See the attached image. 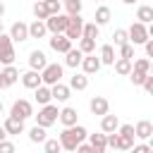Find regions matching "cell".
I'll use <instances>...</instances> for the list:
<instances>
[{"label": "cell", "mask_w": 153, "mask_h": 153, "mask_svg": "<svg viewBox=\"0 0 153 153\" xmlns=\"http://www.w3.org/2000/svg\"><path fill=\"white\" fill-rule=\"evenodd\" d=\"M57 120H60V124H62V127H72V124H76V120H79V112H76L74 108L65 105L62 110H57Z\"/></svg>", "instance_id": "15"}, {"label": "cell", "mask_w": 153, "mask_h": 153, "mask_svg": "<svg viewBox=\"0 0 153 153\" xmlns=\"http://www.w3.org/2000/svg\"><path fill=\"white\" fill-rule=\"evenodd\" d=\"M74 151H79V153H93V146H91V143H84V141H79Z\"/></svg>", "instance_id": "45"}, {"label": "cell", "mask_w": 153, "mask_h": 153, "mask_svg": "<svg viewBox=\"0 0 153 153\" xmlns=\"http://www.w3.org/2000/svg\"><path fill=\"white\" fill-rule=\"evenodd\" d=\"M48 136H45V127H41V124H33L31 129H29V141L31 143H43Z\"/></svg>", "instance_id": "28"}, {"label": "cell", "mask_w": 153, "mask_h": 153, "mask_svg": "<svg viewBox=\"0 0 153 153\" xmlns=\"http://www.w3.org/2000/svg\"><path fill=\"white\" fill-rule=\"evenodd\" d=\"M86 139H88V143L93 146V153H103V151L108 148V143H105V131H100V134H86Z\"/></svg>", "instance_id": "22"}, {"label": "cell", "mask_w": 153, "mask_h": 153, "mask_svg": "<svg viewBox=\"0 0 153 153\" xmlns=\"http://www.w3.org/2000/svg\"><path fill=\"white\" fill-rule=\"evenodd\" d=\"M117 127H120V117L117 115H110V112H105V115H100V131H117Z\"/></svg>", "instance_id": "19"}, {"label": "cell", "mask_w": 153, "mask_h": 153, "mask_svg": "<svg viewBox=\"0 0 153 153\" xmlns=\"http://www.w3.org/2000/svg\"><path fill=\"white\" fill-rule=\"evenodd\" d=\"M100 33V26L96 22H84V29H81V36H88V38H98Z\"/></svg>", "instance_id": "31"}, {"label": "cell", "mask_w": 153, "mask_h": 153, "mask_svg": "<svg viewBox=\"0 0 153 153\" xmlns=\"http://www.w3.org/2000/svg\"><path fill=\"white\" fill-rule=\"evenodd\" d=\"M12 151H14V143L7 141V139H2L0 141V153H12Z\"/></svg>", "instance_id": "44"}, {"label": "cell", "mask_w": 153, "mask_h": 153, "mask_svg": "<svg viewBox=\"0 0 153 153\" xmlns=\"http://www.w3.org/2000/svg\"><path fill=\"white\" fill-rule=\"evenodd\" d=\"M50 96H53V100H57V103H65V100H69V96H72V88H69L67 84L57 81V84H53V86H50Z\"/></svg>", "instance_id": "13"}, {"label": "cell", "mask_w": 153, "mask_h": 153, "mask_svg": "<svg viewBox=\"0 0 153 153\" xmlns=\"http://www.w3.org/2000/svg\"><path fill=\"white\" fill-rule=\"evenodd\" d=\"M110 17H112V12H110V7H108V5H100V7H96V14H93V22H96L98 26H105V24L110 22Z\"/></svg>", "instance_id": "24"}, {"label": "cell", "mask_w": 153, "mask_h": 153, "mask_svg": "<svg viewBox=\"0 0 153 153\" xmlns=\"http://www.w3.org/2000/svg\"><path fill=\"white\" fill-rule=\"evenodd\" d=\"M10 115H12V117H19V120H29V117H33V105H31V100H26V98H17V100L12 103V108H10Z\"/></svg>", "instance_id": "6"}, {"label": "cell", "mask_w": 153, "mask_h": 153, "mask_svg": "<svg viewBox=\"0 0 153 153\" xmlns=\"http://www.w3.org/2000/svg\"><path fill=\"white\" fill-rule=\"evenodd\" d=\"M62 74H65L62 65H57V62H48V65L41 69V81H43L45 86H53V84L62 81Z\"/></svg>", "instance_id": "2"}, {"label": "cell", "mask_w": 153, "mask_h": 153, "mask_svg": "<svg viewBox=\"0 0 153 153\" xmlns=\"http://www.w3.org/2000/svg\"><path fill=\"white\" fill-rule=\"evenodd\" d=\"M19 81V69L14 65H5V69H0V88H10Z\"/></svg>", "instance_id": "8"}, {"label": "cell", "mask_w": 153, "mask_h": 153, "mask_svg": "<svg viewBox=\"0 0 153 153\" xmlns=\"http://www.w3.org/2000/svg\"><path fill=\"white\" fill-rule=\"evenodd\" d=\"M151 148H153L151 143H134V146H131L134 153H151Z\"/></svg>", "instance_id": "42"}, {"label": "cell", "mask_w": 153, "mask_h": 153, "mask_svg": "<svg viewBox=\"0 0 153 153\" xmlns=\"http://www.w3.org/2000/svg\"><path fill=\"white\" fill-rule=\"evenodd\" d=\"M2 14H5V5H2V0H0V19H2Z\"/></svg>", "instance_id": "48"}, {"label": "cell", "mask_w": 153, "mask_h": 153, "mask_svg": "<svg viewBox=\"0 0 153 153\" xmlns=\"http://www.w3.org/2000/svg\"><path fill=\"white\" fill-rule=\"evenodd\" d=\"M88 110L93 112V115H105V112H110V103H108V98L105 96H93L91 98V103H88Z\"/></svg>", "instance_id": "14"}, {"label": "cell", "mask_w": 153, "mask_h": 153, "mask_svg": "<svg viewBox=\"0 0 153 153\" xmlns=\"http://www.w3.org/2000/svg\"><path fill=\"white\" fill-rule=\"evenodd\" d=\"M93 2H96V0H93Z\"/></svg>", "instance_id": "53"}, {"label": "cell", "mask_w": 153, "mask_h": 153, "mask_svg": "<svg viewBox=\"0 0 153 153\" xmlns=\"http://www.w3.org/2000/svg\"><path fill=\"white\" fill-rule=\"evenodd\" d=\"M48 29H45V22L43 19H36L29 24V38H45Z\"/></svg>", "instance_id": "23"}, {"label": "cell", "mask_w": 153, "mask_h": 153, "mask_svg": "<svg viewBox=\"0 0 153 153\" xmlns=\"http://www.w3.org/2000/svg\"><path fill=\"white\" fill-rule=\"evenodd\" d=\"M136 22L151 24V22H153V7H151V5H139V10H136Z\"/></svg>", "instance_id": "29"}, {"label": "cell", "mask_w": 153, "mask_h": 153, "mask_svg": "<svg viewBox=\"0 0 153 153\" xmlns=\"http://www.w3.org/2000/svg\"><path fill=\"white\" fill-rule=\"evenodd\" d=\"M120 57L134 60V45H131V43H124V45H120Z\"/></svg>", "instance_id": "40"}, {"label": "cell", "mask_w": 153, "mask_h": 153, "mask_svg": "<svg viewBox=\"0 0 153 153\" xmlns=\"http://www.w3.org/2000/svg\"><path fill=\"white\" fill-rule=\"evenodd\" d=\"M76 48H79V50H81L84 55H86V53H93V50H96V38L81 36V38H79V45H76Z\"/></svg>", "instance_id": "32"}, {"label": "cell", "mask_w": 153, "mask_h": 153, "mask_svg": "<svg viewBox=\"0 0 153 153\" xmlns=\"http://www.w3.org/2000/svg\"><path fill=\"white\" fill-rule=\"evenodd\" d=\"M0 31H2V19H0Z\"/></svg>", "instance_id": "51"}, {"label": "cell", "mask_w": 153, "mask_h": 153, "mask_svg": "<svg viewBox=\"0 0 153 153\" xmlns=\"http://www.w3.org/2000/svg\"><path fill=\"white\" fill-rule=\"evenodd\" d=\"M36 117V124H41V127H53L55 122H57V105H53V103H45V105H41V110H38V115H33Z\"/></svg>", "instance_id": "3"}, {"label": "cell", "mask_w": 153, "mask_h": 153, "mask_svg": "<svg viewBox=\"0 0 153 153\" xmlns=\"http://www.w3.org/2000/svg\"><path fill=\"white\" fill-rule=\"evenodd\" d=\"M112 67H115V72H117L120 76H127V74L131 72V60H127V57H115Z\"/></svg>", "instance_id": "27"}, {"label": "cell", "mask_w": 153, "mask_h": 153, "mask_svg": "<svg viewBox=\"0 0 153 153\" xmlns=\"http://www.w3.org/2000/svg\"><path fill=\"white\" fill-rule=\"evenodd\" d=\"M62 7H65L67 14H81L84 2H81V0H67V2H62Z\"/></svg>", "instance_id": "34"}, {"label": "cell", "mask_w": 153, "mask_h": 153, "mask_svg": "<svg viewBox=\"0 0 153 153\" xmlns=\"http://www.w3.org/2000/svg\"><path fill=\"white\" fill-rule=\"evenodd\" d=\"M127 76L131 79V84H134V86H141V84H143V79H146V74H141V72H136V69H131Z\"/></svg>", "instance_id": "41"}, {"label": "cell", "mask_w": 153, "mask_h": 153, "mask_svg": "<svg viewBox=\"0 0 153 153\" xmlns=\"http://www.w3.org/2000/svg\"><path fill=\"white\" fill-rule=\"evenodd\" d=\"M2 127H5L7 136H17V134H24V120H19V117H12V115H7V120L2 122Z\"/></svg>", "instance_id": "16"}, {"label": "cell", "mask_w": 153, "mask_h": 153, "mask_svg": "<svg viewBox=\"0 0 153 153\" xmlns=\"http://www.w3.org/2000/svg\"><path fill=\"white\" fill-rule=\"evenodd\" d=\"M43 151H45V153H60V151H62L60 139H45V141H43Z\"/></svg>", "instance_id": "35"}, {"label": "cell", "mask_w": 153, "mask_h": 153, "mask_svg": "<svg viewBox=\"0 0 153 153\" xmlns=\"http://www.w3.org/2000/svg\"><path fill=\"white\" fill-rule=\"evenodd\" d=\"M19 79H22V86H24V88H36L38 84H43V81H41V72H38V69H31V67H29L24 74H19Z\"/></svg>", "instance_id": "12"}, {"label": "cell", "mask_w": 153, "mask_h": 153, "mask_svg": "<svg viewBox=\"0 0 153 153\" xmlns=\"http://www.w3.org/2000/svg\"><path fill=\"white\" fill-rule=\"evenodd\" d=\"M134 136L136 139H151L153 136V122H148V120H139L136 124H134Z\"/></svg>", "instance_id": "17"}, {"label": "cell", "mask_w": 153, "mask_h": 153, "mask_svg": "<svg viewBox=\"0 0 153 153\" xmlns=\"http://www.w3.org/2000/svg\"><path fill=\"white\" fill-rule=\"evenodd\" d=\"M10 38H12V43H22V41H29V24H24V22H14L12 26H10Z\"/></svg>", "instance_id": "11"}, {"label": "cell", "mask_w": 153, "mask_h": 153, "mask_svg": "<svg viewBox=\"0 0 153 153\" xmlns=\"http://www.w3.org/2000/svg\"><path fill=\"white\" fill-rule=\"evenodd\" d=\"M141 86H143V91H146V93H153V76H151V72L146 74V79H143V84H141Z\"/></svg>", "instance_id": "43"}, {"label": "cell", "mask_w": 153, "mask_h": 153, "mask_svg": "<svg viewBox=\"0 0 153 153\" xmlns=\"http://www.w3.org/2000/svg\"><path fill=\"white\" fill-rule=\"evenodd\" d=\"M72 43H74V41H69L65 33H53V36L48 38V45H50V50H55V53H62V55H65V53L72 48Z\"/></svg>", "instance_id": "9"}, {"label": "cell", "mask_w": 153, "mask_h": 153, "mask_svg": "<svg viewBox=\"0 0 153 153\" xmlns=\"http://www.w3.org/2000/svg\"><path fill=\"white\" fill-rule=\"evenodd\" d=\"M33 98H36V103H38V105H45V103H50V100H53V96H50V86H45V84H38V86L33 88Z\"/></svg>", "instance_id": "21"}, {"label": "cell", "mask_w": 153, "mask_h": 153, "mask_svg": "<svg viewBox=\"0 0 153 153\" xmlns=\"http://www.w3.org/2000/svg\"><path fill=\"white\" fill-rule=\"evenodd\" d=\"M2 139H7V131H5V127L0 124V141H2Z\"/></svg>", "instance_id": "47"}, {"label": "cell", "mask_w": 153, "mask_h": 153, "mask_svg": "<svg viewBox=\"0 0 153 153\" xmlns=\"http://www.w3.org/2000/svg\"><path fill=\"white\" fill-rule=\"evenodd\" d=\"M100 65H112L115 62V48H112V43H105V45H100Z\"/></svg>", "instance_id": "26"}, {"label": "cell", "mask_w": 153, "mask_h": 153, "mask_svg": "<svg viewBox=\"0 0 153 153\" xmlns=\"http://www.w3.org/2000/svg\"><path fill=\"white\" fill-rule=\"evenodd\" d=\"M86 134H88L86 127H81L79 122L72 124V127H65L62 134H60V146H62L65 151H74L79 141H86Z\"/></svg>", "instance_id": "1"}, {"label": "cell", "mask_w": 153, "mask_h": 153, "mask_svg": "<svg viewBox=\"0 0 153 153\" xmlns=\"http://www.w3.org/2000/svg\"><path fill=\"white\" fill-rule=\"evenodd\" d=\"M127 36H129V43H131V45H143L146 38L151 36V33H148V24H143V22H134V24L127 29Z\"/></svg>", "instance_id": "4"}, {"label": "cell", "mask_w": 153, "mask_h": 153, "mask_svg": "<svg viewBox=\"0 0 153 153\" xmlns=\"http://www.w3.org/2000/svg\"><path fill=\"white\" fill-rule=\"evenodd\" d=\"M43 22H45L48 33H62L65 26H67V22H69V14L67 12H57V14H50L48 19H43Z\"/></svg>", "instance_id": "5"}, {"label": "cell", "mask_w": 153, "mask_h": 153, "mask_svg": "<svg viewBox=\"0 0 153 153\" xmlns=\"http://www.w3.org/2000/svg\"><path fill=\"white\" fill-rule=\"evenodd\" d=\"M0 115H2V100H0Z\"/></svg>", "instance_id": "50"}, {"label": "cell", "mask_w": 153, "mask_h": 153, "mask_svg": "<svg viewBox=\"0 0 153 153\" xmlns=\"http://www.w3.org/2000/svg\"><path fill=\"white\" fill-rule=\"evenodd\" d=\"M69 88H74V91H86V88H88V74H84V72L74 74V76L69 79Z\"/></svg>", "instance_id": "25"}, {"label": "cell", "mask_w": 153, "mask_h": 153, "mask_svg": "<svg viewBox=\"0 0 153 153\" xmlns=\"http://www.w3.org/2000/svg\"><path fill=\"white\" fill-rule=\"evenodd\" d=\"M14 60H17V53H14L12 45L0 48V62H2V65H14Z\"/></svg>", "instance_id": "30"}, {"label": "cell", "mask_w": 153, "mask_h": 153, "mask_svg": "<svg viewBox=\"0 0 153 153\" xmlns=\"http://www.w3.org/2000/svg\"><path fill=\"white\" fill-rule=\"evenodd\" d=\"M79 67H81V72H84V74H88V76H91V74H96L103 65H100V57H96L93 53H86V55L81 57Z\"/></svg>", "instance_id": "10"}, {"label": "cell", "mask_w": 153, "mask_h": 153, "mask_svg": "<svg viewBox=\"0 0 153 153\" xmlns=\"http://www.w3.org/2000/svg\"><path fill=\"white\" fill-rule=\"evenodd\" d=\"M112 41H115V45H117V48H120V45H124V43H129L127 29H115V33H112Z\"/></svg>", "instance_id": "36"}, {"label": "cell", "mask_w": 153, "mask_h": 153, "mask_svg": "<svg viewBox=\"0 0 153 153\" xmlns=\"http://www.w3.org/2000/svg\"><path fill=\"white\" fill-rule=\"evenodd\" d=\"M33 17H36V19H48V17H50L48 10H45V2H43V0H38V2L33 5Z\"/></svg>", "instance_id": "37"}, {"label": "cell", "mask_w": 153, "mask_h": 153, "mask_svg": "<svg viewBox=\"0 0 153 153\" xmlns=\"http://www.w3.org/2000/svg\"><path fill=\"white\" fill-rule=\"evenodd\" d=\"M131 69H136L141 74H148L151 72V57H136L134 65H131Z\"/></svg>", "instance_id": "33"}, {"label": "cell", "mask_w": 153, "mask_h": 153, "mask_svg": "<svg viewBox=\"0 0 153 153\" xmlns=\"http://www.w3.org/2000/svg\"><path fill=\"white\" fill-rule=\"evenodd\" d=\"M81 29H84L81 14H69V22H67V26H65L62 33H65L69 41H79V38H81Z\"/></svg>", "instance_id": "7"}, {"label": "cell", "mask_w": 153, "mask_h": 153, "mask_svg": "<svg viewBox=\"0 0 153 153\" xmlns=\"http://www.w3.org/2000/svg\"><path fill=\"white\" fill-rule=\"evenodd\" d=\"M81 57H84V53H81L79 48H74V45H72V48L65 53V65H67V67H72V69H76V67H79V62H81Z\"/></svg>", "instance_id": "20"}, {"label": "cell", "mask_w": 153, "mask_h": 153, "mask_svg": "<svg viewBox=\"0 0 153 153\" xmlns=\"http://www.w3.org/2000/svg\"><path fill=\"white\" fill-rule=\"evenodd\" d=\"M143 48H146V57H153V38H151V36L146 38V43H143Z\"/></svg>", "instance_id": "46"}, {"label": "cell", "mask_w": 153, "mask_h": 153, "mask_svg": "<svg viewBox=\"0 0 153 153\" xmlns=\"http://www.w3.org/2000/svg\"><path fill=\"white\" fill-rule=\"evenodd\" d=\"M124 5H134V2H139V0H122Z\"/></svg>", "instance_id": "49"}, {"label": "cell", "mask_w": 153, "mask_h": 153, "mask_svg": "<svg viewBox=\"0 0 153 153\" xmlns=\"http://www.w3.org/2000/svg\"><path fill=\"white\" fill-rule=\"evenodd\" d=\"M131 146H134V139L117 134V146H115V148H120V151H131Z\"/></svg>", "instance_id": "38"}, {"label": "cell", "mask_w": 153, "mask_h": 153, "mask_svg": "<svg viewBox=\"0 0 153 153\" xmlns=\"http://www.w3.org/2000/svg\"><path fill=\"white\" fill-rule=\"evenodd\" d=\"M60 2H67V0H60Z\"/></svg>", "instance_id": "52"}, {"label": "cell", "mask_w": 153, "mask_h": 153, "mask_svg": "<svg viewBox=\"0 0 153 153\" xmlns=\"http://www.w3.org/2000/svg\"><path fill=\"white\" fill-rule=\"evenodd\" d=\"M43 2H45L48 14H57V12H62V2H60V0H43Z\"/></svg>", "instance_id": "39"}, {"label": "cell", "mask_w": 153, "mask_h": 153, "mask_svg": "<svg viewBox=\"0 0 153 153\" xmlns=\"http://www.w3.org/2000/svg\"><path fill=\"white\" fill-rule=\"evenodd\" d=\"M45 65H48V57H45L43 50H31V53H29V67H31V69H38V72H41Z\"/></svg>", "instance_id": "18"}]
</instances>
